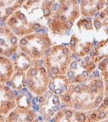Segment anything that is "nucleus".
Here are the masks:
<instances>
[{"instance_id": "f257e3e1", "label": "nucleus", "mask_w": 108, "mask_h": 122, "mask_svg": "<svg viewBox=\"0 0 108 122\" xmlns=\"http://www.w3.org/2000/svg\"><path fill=\"white\" fill-rule=\"evenodd\" d=\"M57 5L58 0H26L5 23L18 37L32 32L47 31V21L52 17Z\"/></svg>"}, {"instance_id": "f03ea898", "label": "nucleus", "mask_w": 108, "mask_h": 122, "mask_svg": "<svg viewBox=\"0 0 108 122\" xmlns=\"http://www.w3.org/2000/svg\"><path fill=\"white\" fill-rule=\"evenodd\" d=\"M62 106L72 109L89 112L96 109L103 101V95L95 94L88 90L87 82L70 83L67 92L60 96Z\"/></svg>"}, {"instance_id": "7ed1b4c3", "label": "nucleus", "mask_w": 108, "mask_h": 122, "mask_svg": "<svg viewBox=\"0 0 108 122\" xmlns=\"http://www.w3.org/2000/svg\"><path fill=\"white\" fill-rule=\"evenodd\" d=\"M53 45L48 31L32 32L19 37L18 48L33 60L42 59Z\"/></svg>"}, {"instance_id": "20e7f679", "label": "nucleus", "mask_w": 108, "mask_h": 122, "mask_svg": "<svg viewBox=\"0 0 108 122\" xmlns=\"http://www.w3.org/2000/svg\"><path fill=\"white\" fill-rule=\"evenodd\" d=\"M74 55L69 46L64 44L52 45L42 58L44 66L51 76L66 74Z\"/></svg>"}, {"instance_id": "39448f33", "label": "nucleus", "mask_w": 108, "mask_h": 122, "mask_svg": "<svg viewBox=\"0 0 108 122\" xmlns=\"http://www.w3.org/2000/svg\"><path fill=\"white\" fill-rule=\"evenodd\" d=\"M50 75L44 66L43 59L34 60L26 71V88L35 96L43 95L48 90Z\"/></svg>"}, {"instance_id": "423d86ee", "label": "nucleus", "mask_w": 108, "mask_h": 122, "mask_svg": "<svg viewBox=\"0 0 108 122\" xmlns=\"http://www.w3.org/2000/svg\"><path fill=\"white\" fill-rule=\"evenodd\" d=\"M35 100L38 102V112L45 121H51L55 113L63 108L60 96L53 94L50 90H47L43 95L36 96Z\"/></svg>"}, {"instance_id": "0eeeda50", "label": "nucleus", "mask_w": 108, "mask_h": 122, "mask_svg": "<svg viewBox=\"0 0 108 122\" xmlns=\"http://www.w3.org/2000/svg\"><path fill=\"white\" fill-rule=\"evenodd\" d=\"M19 37L10 29L6 23L0 24V55L11 58L19 51Z\"/></svg>"}, {"instance_id": "6e6552de", "label": "nucleus", "mask_w": 108, "mask_h": 122, "mask_svg": "<svg viewBox=\"0 0 108 122\" xmlns=\"http://www.w3.org/2000/svg\"><path fill=\"white\" fill-rule=\"evenodd\" d=\"M80 15L79 0H58L57 8L52 16L74 24Z\"/></svg>"}, {"instance_id": "1a4fd4ad", "label": "nucleus", "mask_w": 108, "mask_h": 122, "mask_svg": "<svg viewBox=\"0 0 108 122\" xmlns=\"http://www.w3.org/2000/svg\"><path fill=\"white\" fill-rule=\"evenodd\" d=\"M19 91L13 90L6 83H0V114L6 116L16 107V95Z\"/></svg>"}, {"instance_id": "9d476101", "label": "nucleus", "mask_w": 108, "mask_h": 122, "mask_svg": "<svg viewBox=\"0 0 108 122\" xmlns=\"http://www.w3.org/2000/svg\"><path fill=\"white\" fill-rule=\"evenodd\" d=\"M87 113L84 111H78L69 107L61 108L52 117L51 121H66V122H84L87 121Z\"/></svg>"}, {"instance_id": "9b49d317", "label": "nucleus", "mask_w": 108, "mask_h": 122, "mask_svg": "<svg viewBox=\"0 0 108 122\" xmlns=\"http://www.w3.org/2000/svg\"><path fill=\"white\" fill-rule=\"evenodd\" d=\"M37 113L34 109L23 110L15 107L6 115L5 121L7 122H32L37 121Z\"/></svg>"}, {"instance_id": "f8f14e48", "label": "nucleus", "mask_w": 108, "mask_h": 122, "mask_svg": "<svg viewBox=\"0 0 108 122\" xmlns=\"http://www.w3.org/2000/svg\"><path fill=\"white\" fill-rule=\"evenodd\" d=\"M106 0H79L80 13L82 16H97L105 6Z\"/></svg>"}, {"instance_id": "ddd939ff", "label": "nucleus", "mask_w": 108, "mask_h": 122, "mask_svg": "<svg viewBox=\"0 0 108 122\" xmlns=\"http://www.w3.org/2000/svg\"><path fill=\"white\" fill-rule=\"evenodd\" d=\"M70 81L66 74H60V75H53L50 77L49 83H48V90L55 95L61 96L65 92H67L69 87Z\"/></svg>"}, {"instance_id": "4468645a", "label": "nucleus", "mask_w": 108, "mask_h": 122, "mask_svg": "<svg viewBox=\"0 0 108 122\" xmlns=\"http://www.w3.org/2000/svg\"><path fill=\"white\" fill-rule=\"evenodd\" d=\"M26 0H0V24L5 23L15 10L20 8Z\"/></svg>"}, {"instance_id": "2eb2a0df", "label": "nucleus", "mask_w": 108, "mask_h": 122, "mask_svg": "<svg viewBox=\"0 0 108 122\" xmlns=\"http://www.w3.org/2000/svg\"><path fill=\"white\" fill-rule=\"evenodd\" d=\"M72 26H73L72 23L63 21V20L53 16L47 21V27L53 35H64L70 31Z\"/></svg>"}, {"instance_id": "dca6fc26", "label": "nucleus", "mask_w": 108, "mask_h": 122, "mask_svg": "<svg viewBox=\"0 0 108 122\" xmlns=\"http://www.w3.org/2000/svg\"><path fill=\"white\" fill-rule=\"evenodd\" d=\"M14 71L12 59L0 55V83H7L12 77Z\"/></svg>"}, {"instance_id": "f3484780", "label": "nucleus", "mask_w": 108, "mask_h": 122, "mask_svg": "<svg viewBox=\"0 0 108 122\" xmlns=\"http://www.w3.org/2000/svg\"><path fill=\"white\" fill-rule=\"evenodd\" d=\"M12 57L14 58L12 59L13 64H14V69L18 71H24V72H26L34 61L26 53L20 51V50H19V52L17 51L15 53Z\"/></svg>"}, {"instance_id": "a211bd4d", "label": "nucleus", "mask_w": 108, "mask_h": 122, "mask_svg": "<svg viewBox=\"0 0 108 122\" xmlns=\"http://www.w3.org/2000/svg\"><path fill=\"white\" fill-rule=\"evenodd\" d=\"M6 84L9 85L13 90L22 91L26 88V72L15 70L12 77Z\"/></svg>"}, {"instance_id": "6ab92c4d", "label": "nucleus", "mask_w": 108, "mask_h": 122, "mask_svg": "<svg viewBox=\"0 0 108 122\" xmlns=\"http://www.w3.org/2000/svg\"><path fill=\"white\" fill-rule=\"evenodd\" d=\"M32 93L20 92L16 95V107L23 110H29L32 108Z\"/></svg>"}, {"instance_id": "aec40b11", "label": "nucleus", "mask_w": 108, "mask_h": 122, "mask_svg": "<svg viewBox=\"0 0 108 122\" xmlns=\"http://www.w3.org/2000/svg\"><path fill=\"white\" fill-rule=\"evenodd\" d=\"M94 25H95L96 29H99V28L101 27V23H100L99 21H95V22H94Z\"/></svg>"}, {"instance_id": "412c9836", "label": "nucleus", "mask_w": 108, "mask_h": 122, "mask_svg": "<svg viewBox=\"0 0 108 122\" xmlns=\"http://www.w3.org/2000/svg\"><path fill=\"white\" fill-rule=\"evenodd\" d=\"M5 117H6L5 115L0 114V122H1V121H5Z\"/></svg>"}]
</instances>
